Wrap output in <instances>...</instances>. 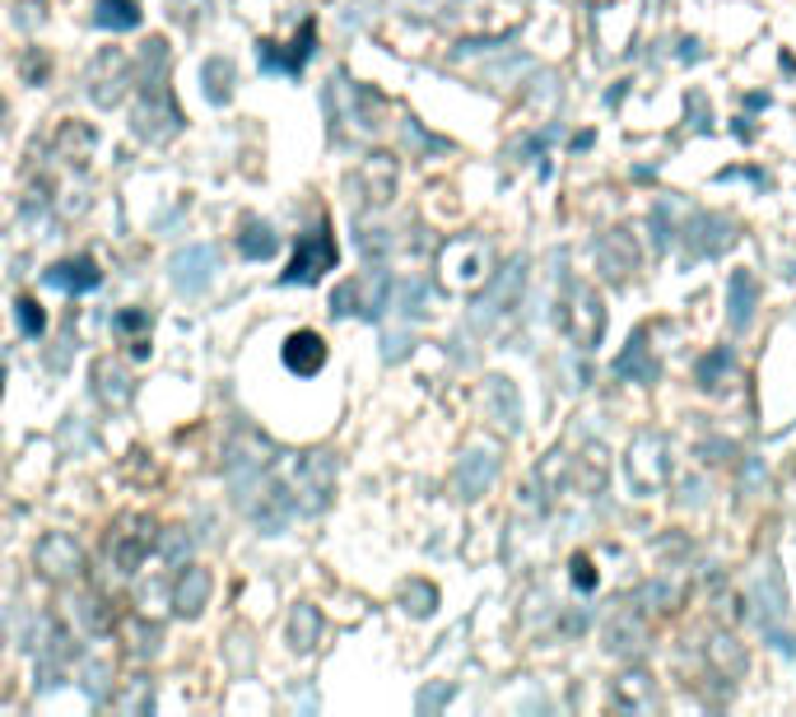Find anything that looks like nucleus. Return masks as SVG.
I'll return each mask as SVG.
<instances>
[{"mask_svg": "<svg viewBox=\"0 0 796 717\" xmlns=\"http://www.w3.org/2000/svg\"><path fill=\"white\" fill-rule=\"evenodd\" d=\"M285 489L299 512L317 518V512H327L331 495H335V457L331 453H303L285 466Z\"/></svg>", "mask_w": 796, "mask_h": 717, "instance_id": "obj_1", "label": "nucleus"}, {"mask_svg": "<svg viewBox=\"0 0 796 717\" xmlns=\"http://www.w3.org/2000/svg\"><path fill=\"white\" fill-rule=\"evenodd\" d=\"M131 126H135V136L149 141V145H168L182 131V112H177V103L168 94L164 75H145V98H141V107H135Z\"/></svg>", "mask_w": 796, "mask_h": 717, "instance_id": "obj_2", "label": "nucleus"}, {"mask_svg": "<svg viewBox=\"0 0 796 717\" xmlns=\"http://www.w3.org/2000/svg\"><path fill=\"white\" fill-rule=\"evenodd\" d=\"M131 84H135V65L122 48H103L84 71V89L99 107H117L131 94Z\"/></svg>", "mask_w": 796, "mask_h": 717, "instance_id": "obj_3", "label": "nucleus"}, {"mask_svg": "<svg viewBox=\"0 0 796 717\" xmlns=\"http://www.w3.org/2000/svg\"><path fill=\"white\" fill-rule=\"evenodd\" d=\"M438 271H443V284L447 289H480L489 280V248L480 238H452L443 257H438Z\"/></svg>", "mask_w": 796, "mask_h": 717, "instance_id": "obj_4", "label": "nucleus"}, {"mask_svg": "<svg viewBox=\"0 0 796 717\" xmlns=\"http://www.w3.org/2000/svg\"><path fill=\"white\" fill-rule=\"evenodd\" d=\"M335 233L327 229V224H317V229L299 242V252H293L289 261V271L280 276V284H317L327 271H335Z\"/></svg>", "mask_w": 796, "mask_h": 717, "instance_id": "obj_5", "label": "nucleus"}, {"mask_svg": "<svg viewBox=\"0 0 796 717\" xmlns=\"http://www.w3.org/2000/svg\"><path fill=\"white\" fill-rule=\"evenodd\" d=\"M312 52H317V24L312 19H303V29L293 33V42H257V61H261V71H270V75H293L299 80L303 75V65L312 61Z\"/></svg>", "mask_w": 796, "mask_h": 717, "instance_id": "obj_6", "label": "nucleus"}, {"mask_svg": "<svg viewBox=\"0 0 796 717\" xmlns=\"http://www.w3.org/2000/svg\"><path fill=\"white\" fill-rule=\"evenodd\" d=\"M521 289H527V261H508L504 271L494 276V284L480 294V303H475V326H489L494 318H504V312H513L517 308V299H521Z\"/></svg>", "mask_w": 796, "mask_h": 717, "instance_id": "obj_7", "label": "nucleus"}, {"mask_svg": "<svg viewBox=\"0 0 796 717\" xmlns=\"http://www.w3.org/2000/svg\"><path fill=\"white\" fill-rule=\"evenodd\" d=\"M215 248H206V242H192V248H182L173 261H168V276H173V289L177 294H187V299H200L210 289L215 280Z\"/></svg>", "mask_w": 796, "mask_h": 717, "instance_id": "obj_8", "label": "nucleus"}, {"mask_svg": "<svg viewBox=\"0 0 796 717\" xmlns=\"http://www.w3.org/2000/svg\"><path fill=\"white\" fill-rule=\"evenodd\" d=\"M33 564H38V573L48 578V582H71V578L84 573V550L75 545V536L52 531V536H42V541H38Z\"/></svg>", "mask_w": 796, "mask_h": 717, "instance_id": "obj_9", "label": "nucleus"}, {"mask_svg": "<svg viewBox=\"0 0 796 717\" xmlns=\"http://www.w3.org/2000/svg\"><path fill=\"white\" fill-rule=\"evenodd\" d=\"M396 159L392 154H369L354 173H350V191L363 200V206H386L396 196Z\"/></svg>", "mask_w": 796, "mask_h": 717, "instance_id": "obj_10", "label": "nucleus"}, {"mask_svg": "<svg viewBox=\"0 0 796 717\" xmlns=\"http://www.w3.org/2000/svg\"><path fill=\"white\" fill-rule=\"evenodd\" d=\"M331 84H335V89H331L335 112L359 131V136H369V131L382 126V122H378V117H382V98L373 94V89H363V84H354V80H345V75L331 80Z\"/></svg>", "mask_w": 796, "mask_h": 717, "instance_id": "obj_11", "label": "nucleus"}, {"mask_svg": "<svg viewBox=\"0 0 796 717\" xmlns=\"http://www.w3.org/2000/svg\"><path fill=\"white\" fill-rule=\"evenodd\" d=\"M568 331L582 350H597L601 345V331H606V308H601V294L597 289L578 284L573 289V303H568Z\"/></svg>", "mask_w": 796, "mask_h": 717, "instance_id": "obj_12", "label": "nucleus"}, {"mask_svg": "<svg viewBox=\"0 0 796 717\" xmlns=\"http://www.w3.org/2000/svg\"><path fill=\"white\" fill-rule=\"evenodd\" d=\"M662 480H666V443L657 434H643L629 447V485L639 489V495H648V489H657Z\"/></svg>", "mask_w": 796, "mask_h": 717, "instance_id": "obj_13", "label": "nucleus"}, {"mask_svg": "<svg viewBox=\"0 0 796 717\" xmlns=\"http://www.w3.org/2000/svg\"><path fill=\"white\" fill-rule=\"evenodd\" d=\"M149 545H154V531L145 527V522H122L117 531L107 536V559H112V569L117 573H135L145 564V554H149Z\"/></svg>", "mask_w": 796, "mask_h": 717, "instance_id": "obj_14", "label": "nucleus"}, {"mask_svg": "<svg viewBox=\"0 0 796 717\" xmlns=\"http://www.w3.org/2000/svg\"><path fill=\"white\" fill-rule=\"evenodd\" d=\"M71 657H75L71 634H65L61 624H52V630H48V643L38 647V689H42V694L56 689V685L65 680V666H71Z\"/></svg>", "mask_w": 796, "mask_h": 717, "instance_id": "obj_15", "label": "nucleus"}, {"mask_svg": "<svg viewBox=\"0 0 796 717\" xmlns=\"http://www.w3.org/2000/svg\"><path fill=\"white\" fill-rule=\"evenodd\" d=\"M210 592H215V578L210 569H200V564H187L177 578V588H173V606L182 620H196L200 611L210 606Z\"/></svg>", "mask_w": 796, "mask_h": 717, "instance_id": "obj_16", "label": "nucleus"}, {"mask_svg": "<svg viewBox=\"0 0 796 717\" xmlns=\"http://www.w3.org/2000/svg\"><path fill=\"white\" fill-rule=\"evenodd\" d=\"M322 364H327V341L317 331H293L285 341V368L289 373L312 377V373H322Z\"/></svg>", "mask_w": 796, "mask_h": 717, "instance_id": "obj_17", "label": "nucleus"}, {"mask_svg": "<svg viewBox=\"0 0 796 717\" xmlns=\"http://www.w3.org/2000/svg\"><path fill=\"white\" fill-rule=\"evenodd\" d=\"M42 280H48L52 289H65V294H89V289L103 284V271H99L94 257H75V261H56Z\"/></svg>", "mask_w": 796, "mask_h": 717, "instance_id": "obj_18", "label": "nucleus"}, {"mask_svg": "<svg viewBox=\"0 0 796 717\" xmlns=\"http://www.w3.org/2000/svg\"><path fill=\"white\" fill-rule=\"evenodd\" d=\"M494 470H498V461H494V453H466L462 457V466H457V489H462V499H480L485 489L494 485Z\"/></svg>", "mask_w": 796, "mask_h": 717, "instance_id": "obj_19", "label": "nucleus"}, {"mask_svg": "<svg viewBox=\"0 0 796 717\" xmlns=\"http://www.w3.org/2000/svg\"><path fill=\"white\" fill-rule=\"evenodd\" d=\"M606 638H610L606 647H610L616 657H639V653H643V643H648V624H643L639 611H620Z\"/></svg>", "mask_w": 796, "mask_h": 717, "instance_id": "obj_20", "label": "nucleus"}, {"mask_svg": "<svg viewBox=\"0 0 796 717\" xmlns=\"http://www.w3.org/2000/svg\"><path fill=\"white\" fill-rule=\"evenodd\" d=\"M597 257H601V271H606L610 280H624L633 266H639V248H633V238H629L624 229L610 233L601 248H597Z\"/></svg>", "mask_w": 796, "mask_h": 717, "instance_id": "obj_21", "label": "nucleus"}, {"mask_svg": "<svg viewBox=\"0 0 796 717\" xmlns=\"http://www.w3.org/2000/svg\"><path fill=\"white\" fill-rule=\"evenodd\" d=\"M616 704L629 708V713H652L657 704V685L648 671H624V676L616 680Z\"/></svg>", "mask_w": 796, "mask_h": 717, "instance_id": "obj_22", "label": "nucleus"}, {"mask_svg": "<svg viewBox=\"0 0 796 717\" xmlns=\"http://www.w3.org/2000/svg\"><path fill=\"white\" fill-rule=\"evenodd\" d=\"M52 149L61 154L65 164H89V154H94V131H89L84 122H65L61 131H56V141H52Z\"/></svg>", "mask_w": 796, "mask_h": 717, "instance_id": "obj_23", "label": "nucleus"}, {"mask_svg": "<svg viewBox=\"0 0 796 717\" xmlns=\"http://www.w3.org/2000/svg\"><path fill=\"white\" fill-rule=\"evenodd\" d=\"M489 411H494L504 434H513L521 424V401H517V387L508 383V377H489Z\"/></svg>", "mask_w": 796, "mask_h": 717, "instance_id": "obj_24", "label": "nucleus"}, {"mask_svg": "<svg viewBox=\"0 0 796 717\" xmlns=\"http://www.w3.org/2000/svg\"><path fill=\"white\" fill-rule=\"evenodd\" d=\"M726 308H732V326L745 331L750 312H755V276L750 271H732V280H726Z\"/></svg>", "mask_w": 796, "mask_h": 717, "instance_id": "obj_25", "label": "nucleus"}, {"mask_svg": "<svg viewBox=\"0 0 796 717\" xmlns=\"http://www.w3.org/2000/svg\"><path fill=\"white\" fill-rule=\"evenodd\" d=\"M238 252H242L247 261H270V257L280 252V238H276V229H270V224L247 219L242 233H238Z\"/></svg>", "mask_w": 796, "mask_h": 717, "instance_id": "obj_26", "label": "nucleus"}, {"mask_svg": "<svg viewBox=\"0 0 796 717\" xmlns=\"http://www.w3.org/2000/svg\"><path fill=\"white\" fill-rule=\"evenodd\" d=\"M94 24L112 29V33H131L135 24H141V6H135V0H99Z\"/></svg>", "mask_w": 796, "mask_h": 717, "instance_id": "obj_27", "label": "nucleus"}, {"mask_svg": "<svg viewBox=\"0 0 796 717\" xmlns=\"http://www.w3.org/2000/svg\"><path fill=\"white\" fill-rule=\"evenodd\" d=\"M200 84H206V98H210V103H229V98H234V61L210 56L206 65H200Z\"/></svg>", "mask_w": 796, "mask_h": 717, "instance_id": "obj_28", "label": "nucleus"}, {"mask_svg": "<svg viewBox=\"0 0 796 717\" xmlns=\"http://www.w3.org/2000/svg\"><path fill=\"white\" fill-rule=\"evenodd\" d=\"M317 634H322V615L312 606H293V615H289V647L293 653H312Z\"/></svg>", "mask_w": 796, "mask_h": 717, "instance_id": "obj_29", "label": "nucleus"}, {"mask_svg": "<svg viewBox=\"0 0 796 717\" xmlns=\"http://www.w3.org/2000/svg\"><path fill=\"white\" fill-rule=\"evenodd\" d=\"M112 326H117L122 335H131V354H135V358L149 354V312H145V308L117 312V318H112Z\"/></svg>", "mask_w": 796, "mask_h": 717, "instance_id": "obj_30", "label": "nucleus"}, {"mask_svg": "<svg viewBox=\"0 0 796 717\" xmlns=\"http://www.w3.org/2000/svg\"><path fill=\"white\" fill-rule=\"evenodd\" d=\"M94 377H99V396L107 401V406H126V401H131V392H135V387H131V377H126L122 368H112L107 358H103V364L94 368Z\"/></svg>", "mask_w": 796, "mask_h": 717, "instance_id": "obj_31", "label": "nucleus"}, {"mask_svg": "<svg viewBox=\"0 0 796 717\" xmlns=\"http://www.w3.org/2000/svg\"><path fill=\"white\" fill-rule=\"evenodd\" d=\"M616 373H620V377H639V383H652V373H657V368L643 364V335H633L629 350L616 358Z\"/></svg>", "mask_w": 796, "mask_h": 717, "instance_id": "obj_32", "label": "nucleus"}, {"mask_svg": "<svg viewBox=\"0 0 796 717\" xmlns=\"http://www.w3.org/2000/svg\"><path fill=\"white\" fill-rule=\"evenodd\" d=\"M75 611H80V624H84L89 634H112V606H107V601L84 596Z\"/></svg>", "mask_w": 796, "mask_h": 717, "instance_id": "obj_33", "label": "nucleus"}, {"mask_svg": "<svg viewBox=\"0 0 796 717\" xmlns=\"http://www.w3.org/2000/svg\"><path fill=\"white\" fill-rule=\"evenodd\" d=\"M401 601H405V611H411V615H434L438 592L428 588V582H411V588L401 592Z\"/></svg>", "mask_w": 796, "mask_h": 717, "instance_id": "obj_34", "label": "nucleus"}, {"mask_svg": "<svg viewBox=\"0 0 796 717\" xmlns=\"http://www.w3.org/2000/svg\"><path fill=\"white\" fill-rule=\"evenodd\" d=\"M14 312H19V331H24L29 341H38V335L48 331V312H42L33 299H19V303H14Z\"/></svg>", "mask_w": 796, "mask_h": 717, "instance_id": "obj_35", "label": "nucleus"}, {"mask_svg": "<svg viewBox=\"0 0 796 717\" xmlns=\"http://www.w3.org/2000/svg\"><path fill=\"white\" fill-rule=\"evenodd\" d=\"M396 14H415V19H434V14H447L452 0H386Z\"/></svg>", "mask_w": 796, "mask_h": 717, "instance_id": "obj_36", "label": "nucleus"}, {"mask_svg": "<svg viewBox=\"0 0 796 717\" xmlns=\"http://www.w3.org/2000/svg\"><path fill=\"white\" fill-rule=\"evenodd\" d=\"M726 662H732V671L741 676L745 671V653H741V643L736 638H713V666L726 671Z\"/></svg>", "mask_w": 796, "mask_h": 717, "instance_id": "obj_37", "label": "nucleus"}, {"mask_svg": "<svg viewBox=\"0 0 796 717\" xmlns=\"http://www.w3.org/2000/svg\"><path fill=\"white\" fill-rule=\"evenodd\" d=\"M722 373H732V358H726V350H717L713 358H703V364H699V387L717 392V387H722V383H717Z\"/></svg>", "mask_w": 796, "mask_h": 717, "instance_id": "obj_38", "label": "nucleus"}, {"mask_svg": "<svg viewBox=\"0 0 796 717\" xmlns=\"http://www.w3.org/2000/svg\"><path fill=\"white\" fill-rule=\"evenodd\" d=\"M331 312H335V318H350V312H359V280H345V284L335 289Z\"/></svg>", "mask_w": 796, "mask_h": 717, "instance_id": "obj_39", "label": "nucleus"}, {"mask_svg": "<svg viewBox=\"0 0 796 717\" xmlns=\"http://www.w3.org/2000/svg\"><path fill=\"white\" fill-rule=\"evenodd\" d=\"M164 554L173 559V564L192 554V536H187V527H168V531H164Z\"/></svg>", "mask_w": 796, "mask_h": 717, "instance_id": "obj_40", "label": "nucleus"}, {"mask_svg": "<svg viewBox=\"0 0 796 717\" xmlns=\"http://www.w3.org/2000/svg\"><path fill=\"white\" fill-rule=\"evenodd\" d=\"M401 312H405V318H420V312H424V284L420 280L401 284Z\"/></svg>", "mask_w": 796, "mask_h": 717, "instance_id": "obj_41", "label": "nucleus"}, {"mask_svg": "<svg viewBox=\"0 0 796 717\" xmlns=\"http://www.w3.org/2000/svg\"><path fill=\"white\" fill-rule=\"evenodd\" d=\"M359 248H363V257H369V261H382V257H386V233H382V229H363V233H359Z\"/></svg>", "mask_w": 796, "mask_h": 717, "instance_id": "obj_42", "label": "nucleus"}, {"mask_svg": "<svg viewBox=\"0 0 796 717\" xmlns=\"http://www.w3.org/2000/svg\"><path fill=\"white\" fill-rule=\"evenodd\" d=\"M122 708H126V713H145V708H154V689H149V680L135 685L126 699H122Z\"/></svg>", "mask_w": 796, "mask_h": 717, "instance_id": "obj_43", "label": "nucleus"}, {"mask_svg": "<svg viewBox=\"0 0 796 717\" xmlns=\"http://www.w3.org/2000/svg\"><path fill=\"white\" fill-rule=\"evenodd\" d=\"M573 582H578L582 592L597 588V569H591V559H587V554H578V559H573Z\"/></svg>", "mask_w": 796, "mask_h": 717, "instance_id": "obj_44", "label": "nucleus"}, {"mask_svg": "<svg viewBox=\"0 0 796 717\" xmlns=\"http://www.w3.org/2000/svg\"><path fill=\"white\" fill-rule=\"evenodd\" d=\"M447 699H452V685H438V689H424V694H420V708H424V713H434V708H438V704H447Z\"/></svg>", "mask_w": 796, "mask_h": 717, "instance_id": "obj_45", "label": "nucleus"}, {"mask_svg": "<svg viewBox=\"0 0 796 717\" xmlns=\"http://www.w3.org/2000/svg\"><path fill=\"white\" fill-rule=\"evenodd\" d=\"M103 680H107V671H103V666H89V671H84V689H89V699H103Z\"/></svg>", "mask_w": 796, "mask_h": 717, "instance_id": "obj_46", "label": "nucleus"}, {"mask_svg": "<svg viewBox=\"0 0 796 717\" xmlns=\"http://www.w3.org/2000/svg\"><path fill=\"white\" fill-rule=\"evenodd\" d=\"M386 358H401L405 354V335H386V350H382Z\"/></svg>", "mask_w": 796, "mask_h": 717, "instance_id": "obj_47", "label": "nucleus"}, {"mask_svg": "<svg viewBox=\"0 0 796 717\" xmlns=\"http://www.w3.org/2000/svg\"><path fill=\"white\" fill-rule=\"evenodd\" d=\"M0 122H6V103H0Z\"/></svg>", "mask_w": 796, "mask_h": 717, "instance_id": "obj_48", "label": "nucleus"}]
</instances>
